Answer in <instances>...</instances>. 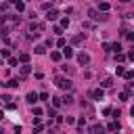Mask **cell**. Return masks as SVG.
I'll use <instances>...</instances> for the list:
<instances>
[{
    "label": "cell",
    "instance_id": "cell-29",
    "mask_svg": "<svg viewBox=\"0 0 134 134\" xmlns=\"http://www.w3.org/2000/svg\"><path fill=\"white\" fill-rule=\"evenodd\" d=\"M8 65H13V67H15V65H19V61H17V57H10V59H8Z\"/></svg>",
    "mask_w": 134,
    "mask_h": 134
},
{
    "label": "cell",
    "instance_id": "cell-6",
    "mask_svg": "<svg viewBox=\"0 0 134 134\" xmlns=\"http://www.w3.org/2000/svg\"><path fill=\"white\" fill-rule=\"evenodd\" d=\"M75 52H73V48L71 46H63V50H61V57H65V59H71Z\"/></svg>",
    "mask_w": 134,
    "mask_h": 134
},
{
    "label": "cell",
    "instance_id": "cell-14",
    "mask_svg": "<svg viewBox=\"0 0 134 134\" xmlns=\"http://www.w3.org/2000/svg\"><path fill=\"white\" fill-rule=\"evenodd\" d=\"M17 61H19V63H23V65H27V63H29V52H21Z\"/></svg>",
    "mask_w": 134,
    "mask_h": 134
},
{
    "label": "cell",
    "instance_id": "cell-41",
    "mask_svg": "<svg viewBox=\"0 0 134 134\" xmlns=\"http://www.w3.org/2000/svg\"><path fill=\"white\" fill-rule=\"evenodd\" d=\"M34 113H36V115L40 117V115H42V109H40V107H34Z\"/></svg>",
    "mask_w": 134,
    "mask_h": 134
},
{
    "label": "cell",
    "instance_id": "cell-7",
    "mask_svg": "<svg viewBox=\"0 0 134 134\" xmlns=\"http://www.w3.org/2000/svg\"><path fill=\"white\" fill-rule=\"evenodd\" d=\"M90 134H105V128L100 124H92L90 126Z\"/></svg>",
    "mask_w": 134,
    "mask_h": 134
},
{
    "label": "cell",
    "instance_id": "cell-33",
    "mask_svg": "<svg viewBox=\"0 0 134 134\" xmlns=\"http://www.w3.org/2000/svg\"><path fill=\"white\" fill-rule=\"evenodd\" d=\"M50 8H52L50 2H44V4H42V10H50Z\"/></svg>",
    "mask_w": 134,
    "mask_h": 134
},
{
    "label": "cell",
    "instance_id": "cell-20",
    "mask_svg": "<svg viewBox=\"0 0 134 134\" xmlns=\"http://www.w3.org/2000/svg\"><path fill=\"white\" fill-rule=\"evenodd\" d=\"M132 77H134V71L126 69V71H124V80H126V82H132Z\"/></svg>",
    "mask_w": 134,
    "mask_h": 134
},
{
    "label": "cell",
    "instance_id": "cell-4",
    "mask_svg": "<svg viewBox=\"0 0 134 134\" xmlns=\"http://www.w3.org/2000/svg\"><path fill=\"white\" fill-rule=\"evenodd\" d=\"M77 61H80V65H88L90 63V54L88 52H77Z\"/></svg>",
    "mask_w": 134,
    "mask_h": 134
},
{
    "label": "cell",
    "instance_id": "cell-35",
    "mask_svg": "<svg viewBox=\"0 0 134 134\" xmlns=\"http://www.w3.org/2000/svg\"><path fill=\"white\" fill-rule=\"evenodd\" d=\"M126 38L132 42V40H134V31H126Z\"/></svg>",
    "mask_w": 134,
    "mask_h": 134
},
{
    "label": "cell",
    "instance_id": "cell-2",
    "mask_svg": "<svg viewBox=\"0 0 134 134\" xmlns=\"http://www.w3.org/2000/svg\"><path fill=\"white\" fill-rule=\"evenodd\" d=\"M88 17H90L92 21H96V23H98V21H107V15L98 13L96 8H90V10H88Z\"/></svg>",
    "mask_w": 134,
    "mask_h": 134
},
{
    "label": "cell",
    "instance_id": "cell-18",
    "mask_svg": "<svg viewBox=\"0 0 134 134\" xmlns=\"http://www.w3.org/2000/svg\"><path fill=\"white\" fill-rule=\"evenodd\" d=\"M84 40H86V34H77V36L71 40V44H82Z\"/></svg>",
    "mask_w": 134,
    "mask_h": 134
},
{
    "label": "cell",
    "instance_id": "cell-37",
    "mask_svg": "<svg viewBox=\"0 0 134 134\" xmlns=\"http://www.w3.org/2000/svg\"><path fill=\"white\" fill-rule=\"evenodd\" d=\"M111 115H113V117H119V115H121V111H119V109H113V111H111Z\"/></svg>",
    "mask_w": 134,
    "mask_h": 134
},
{
    "label": "cell",
    "instance_id": "cell-3",
    "mask_svg": "<svg viewBox=\"0 0 134 134\" xmlns=\"http://www.w3.org/2000/svg\"><path fill=\"white\" fill-rule=\"evenodd\" d=\"M103 96H105V90H103V88H94V90H90V98H94V100H103Z\"/></svg>",
    "mask_w": 134,
    "mask_h": 134
},
{
    "label": "cell",
    "instance_id": "cell-40",
    "mask_svg": "<svg viewBox=\"0 0 134 134\" xmlns=\"http://www.w3.org/2000/svg\"><path fill=\"white\" fill-rule=\"evenodd\" d=\"M119 100H128V94L126 92H119Z\"/></svg>",
    "mask_w": 134,
    "mask_h": 134
},
{
    "label": "cell",
    "instance_id": "cell-25",
    "mask_svg": "<svg viewBox=\"0 0 134 134\" xmlns=\"http://www.w3.org/2000/svg\"><path fill=\"white\" fill-rule=\"evenodd\" d=\"M52 105H54V107L59 109V107L63 105V103H61V96H54V98H52Z\"/></svg>",
    "mask_w": 134,
    "mask_h": 134
},
{
    "label": "cell",
    "instance_id": "cell-24",
    "mask_svg": "<svg viewBox=\"0 0 134 134\" xmlns=\"http://www.w3.org/2000/svg\"><path fill=\"white\" fill-rule=\"evenodd\" d=\"M52 34H57V36L61 38V36H63V29H61L59 25H54V27H52Z\"/></svg>",
    "mask_w": 134,
    "mask_h": 134
},
{
    "label": "cell",
    "instance_id": "cell-32",
    "mask_svg": "<svg viewBox=\"0 0 134 134\" xmlns=\"http://www.w3.org/2000/svg\"><path fill=\"white\" fill-rule=\"evenodd\" d=\"M46 113H48V117H57V111H54L52 107H48V111H46Z\"/></svg>",
    "mask_w": 134,
    "mask_h": 134
},
{
    "label": "cell",
    "instance_id": "cell-31",
    "mask_svg": "<svg viewBox=\"0 0 134 134\" xmlns=\"http://www.w3.org/2000/svg\"><path fill=\"white\" fill-rule=\"evenodd\" d=\"M38 98H40V100H48V92H40Z\"/></svg>",
    "mask_w": 134,
    "mask_h": 134
},
{
    "label": "cell",
    "instance_id": "cell-17",
    "mask_svg": "<svg viewBox=\"0 0 134 134\" xmlns=\"http://www.w3.org/2000/svg\"><path fill=\"white\" fill-rule=\"evenodd\" d=\"M13 6H15V10H17V13H23V10H25V4H23V2H19V0H15V2H13Z\"/></svg>",
    "mask_w": 134,
    "mask_h": 134
},
{
    "label": "cell",
    "instance_id": "cell-28",
    "mask_svg": "<svg viewBox=\"0 0 134 134\" xmlns=\"http://www.w3.org/2000/svg\"><path fill=\"white\" fill-rule=\"evenodd\" d=\"M115 61H119V63H124V61H126V54H121V52H119V54H115Z\"/></svg>",
    "mask_w": 134,
    "mask_h": 134
},
{
    "label": "cell",
    "instance_id": "cell-34",
    "mask_svg": "<svg viewBox=\"0 0 134 134\" xmlns=\"http://www.w3.org/2000/svg\"><path fill=\"white\" fill-rule=\"evenodd\" d=\"M8 6H10V4H6V2H2V4H0V10H2V13H4V10H8Z\"/></svg>",
    "mask_w": 134,
    "mask_h": 134
},
{
    "label": "cell",
    "instance_id": "cell-39",
    "mask_svg": "<svg viewBox=\"0 0 134 134\" xmlns=\"http://www.w3.org/2000/svg\"><path fill=\"white\" fill-rule=\"evenodd\" d=\"M124 71H126L124 67H117V69H115V73H117V75H124Z\"/></svg>",
    "mask_w": 134,
    "mask_h": 134
},
{
    "label": "cell",
    "instance_id": "cell-11",
    "mask_svg": "<svg viewBox=\"0 0 134 134\" xmlns=\"http://www.w3.org/2000/svg\"><path fill=\"white\" fill-rule=\"evenodd\" d=\"M36 29H38V31H44V23H36V21H31V23H29V31H36Z\"/></svg>",
    "mask_w": 134,
    "mask_h": 134
},
{
    "label": "cell",
    "instance_id": "cell-30",
    "mask_svg": "<svg viewBox=\"0 0 134 134\" xmlns=\"http://www.w3.org/2000/svg\"><path fill=\"white\" fill-rule=\"evenodd\" d=\"M63 71H65V73H73L75 69H73V67H69V65H63Z\"/></svg>",
    "mask_w": 134,
    "mask_h": 134
},
{
    "label": "cell",
    "instance_id": "cell-16",
    "mask_svg": "<svg viewBox=\"0 0 134 134\" xmlns=\"http://www.w3.org/2000/svg\"><path fill=\"white\" fill-rule=\"evenodd\" d=\"M73 100H75V98H73V96H71L69 92H67V94H65V96L61 98V103H63V105H73Z\"/></svg>",
    "mask_w": 134,
    "mask_h": 134
},
{
    "label": "cell",
    "instance_id": "cell-9",
    "mask_svg": "<svg viewBox=\"0 0 134 134\" xmlns=\"http://www.w3.org/2000/svg\"><path fill=\"white\" fill-rule=\"evenodd\" d=\"M19 73H21V80H23V77H27V75L31 73V67H29V65H21V67H19Z\"/></svg>",
    "mask_w": 134,
    "mask_h": 134
},
{
    "label": "cell",
    "instance_id": "cell-13",
    "mask_svg": "<svg viewBox=\"0 0 134 134\" xmlns=\"http://www.w3.org/2000/svg\"><path fill=\"white\" fill-rule=\"evenodd\" d=\"M107 130H109V132H117V130H119V121H117V119H113V121H109V126H107Z\"/></svg>",
    "mask_w": 134,
    "mask_h": 134
},
{
    "label": "cell",
    "instance_id": "cell-22",
    "mask_svg": "<svg viewBox=\"0 0 134 134\" xmlns=\"http://www.w3.org/2000/svg\"><path fill=\"white\" fill-rule=\"evenodd\" d=\"M50 59H52V61H57V63H59V61H61V59H63V57H61V52H57V50H54V52H50Z\"/></svg>",
    "mask_w": 134,
    "mask_h": 134
},
{
    "label": "cell",
    "instance_id": "cell-10",
    "mask_svg": "<svg viewBox=\"0 0 134 134\" xmlns=\"http://www.w3.org/2000/svg\"><path fill=\"white\" fill-rule=\"evenodd\" d=\"M19 84H21V77H10L4 86H8V88H19Z\"/></svg>",
    "mask_w": 134,
    "mask_h": 134
},
{
    "label": "cell",
    "instance_id": "cell-5",
    "mask_svg": "<svg viewBox=\"0 0 134 134\" xmlns=\"http://www.w3.org/2000/svg\"><path fill=\"white\" fill-rule=\"evenodd\" d=\"M25 100H27L29 105H36V103H38V92H34V90L27 92V94H25Z\"/></svg>",
    "mask_w": 134,
    "mask_h": 134
},
{
    "label": "cell",
    "instance_id": "cell-26",
    "mask_svg": "<svg viewBox=\"0 0 134 134\" xmlns=\"http://www.w3.org/2000/svg\"><path fill=\"white\" fill-rule=\"evenodd\" d=\"M52 44H54V40L52 38H46V42H44V48L48 46V48H52Z\"/></svg>",
    "mask_w": 134,
    "mask_h": 134
},
{
    "label": "cell",
    "instance_id": "cell-38",
    "mask_svg": "<svg viewBox=\"0 0 134 134\" xmlns=\"http://www.w3.org/2000/svg\"><path fill=\"white\" fill-rule=\"evenodd\" d=\"M92 27H94V23H90V21H88V23H84V29H92Z\"/></svg>",
    "mask_w": 134,
    "mask_h": 134
},
{
    "label": "cell",
    "instance_id": "cell-1",
    "mask_svg": "<svg viewBox=\"0 0 134 134\" xmlns=\"http://www.w3.org/2000/svg\"><path fill=\"white\" fill-rule=\"evenodd\" d=\"M54 84H57L61 90H65V92H69V90L73 88V82H71L69 77H63V75H57V77H54Z\"/></svg>",
    "mask_w": 134,
    "mask_h": 134
},
{
    "label": "cell",
    "instance_id": "cell-44",
    "mask_svg": "<svg viewBox=\"0 0 134 134\" xmlns=\"http://www.w3.org/2000/svg\"><path fill=\"white\" fill-rule=\"evenodd\" d=\"M0 134H4V132H2V128H0Z\"/></svg>",
    "mask_w": 134,
    "mask_h": 134
},
{
    "label": "cell",
    "instance_id": "cell-12",
    "mask_svg": "<svg viewBox=\"0 0 134 134\" xmlns=\"http://www.w3.org/2000/svg\"><path fill=\"white\" fill-rule=\"evenodd\" d=\"M109 8H111V4H109V2H100L96 10H98V13H103V15H107V10H109Z\"/></svg>",
    "mask_w": 134,
    "mask_h": 134
},
{
    "label": "cell",
    "instance_id": "cell-43",
    "mask_svg": "<svg viewBox=\"0 0 134 134\" xmlns=\"http://www.w3.org/2000/svg\"><path fill=\"white\" fill-rule=\"evenodd\" d=\"M2 117H4V111H2V109H0V119H2Z\"/></svg>",
    "mask_w": 134,
    "mask_h": 134
},
{
    "label": "cell",
    "instance_id": "cell-19",
    "mask_svg": "<svg viewBox=\"0 0 134 134\" xmlns=\"http://www.w3.org/2000/svg\"><path fill=\"white\" fill-rule=\"evenodd\" d=\"M111 50H115V54H119L124 48H121V44H119V42H113V44H111Z\"/></svg>",
    "mask_w": 134,
    "mask_h": 134
},
{
    "label": "cell",
    "instance_id": "cell-8",
    "mask_svg": "<svg viewBox=\"0 0 134 134\" xmlns=\"http://www.w3.org/2000/svg\"><path fill=\"white\" fill-rule=\"evenodd\" d=\"M54 19H59V10L57 8H50L46 13V21H54Z\"/></svg>",
    "mask_w": 134,
    "mask_h": 134
},
{
    "label": "cell",
    "instance_id": "cell-27",
    "mask_svg": "<svg viewBox=\"0 0 134 134\" xmlns=\"http://www.w3.org/2000/svg\"><path fill=\"white\" fill-rule=\"evenodd\" d=\"M57 46H59V48H63V46H67V44H65V38H63V36H61V38L57 40Z\"/></svg>",
    "mask_w": 134,
    "mask_h": 134
},
{
    "label": "cell",
    "instance_id": "cell-42",
    "mask_svg": "<svg viewBox=\"0 0 134 134\" xmlns=\"http://www.w3.org/2000/svg\"><path fill=\"white\" fill-rule=\"evenodd\" d=\"M75 124H77V126H84V124H86V119H84V117H80V119H75Z\"/></svg>",
    "mask_w": 134,
    "mask_h": 134
},
{
    "label": "cell",
    "instance_id": "cell-36",
    "mask_svg": "<svg viewBox=\"0 0 134 134\" xmlns=\"http://www.w3.org/2000/svg\"><path fill=\"white\" fill-rule=\"evenodd\" d=\"M0 54H2V57H8V54H10V50H8V48H2V50H0Z\"/></svg>",
    "mask_w": 134,
    "mask_h": 134
},
{
    "label": "cell",
    "instance_id": "cell-23",
    "mask_svg": "<svg viewBox=\"0 0 134 134\" xmlns=\"http://www.w3.org/2000/svg\"><path fill=\"white\" fill-rule=\"evenodd\" d=\"M34 52H36V54H44V52H46V48L40 44V46H36V48H34Z\"/></svg>",
    "mask_w": 134,
    "mask_h": 134
},
{
    "label": "cell",
    "instance_id": "cell-21",
    "mask_svg": "<svg viewBox=\"0 0 134 134\" xmlns=\"http://www.w3.org/2000/svg\"><path fill=\"white\" fill-rule=\"evenodd\" d=\"M59 27H61V29H67V27H69V19H67V17H63V19H61V25H59Z\"/></svg>",
    "mask_w": 134,
    "mask_h": 134
},
{
    "label": "cell",
    "instance_id": "cell-15",
    "mask_svg": "<svg viewBox=\"0 0 134 134\" xmlns=\"http://www.w3.org/2000/svg\"><path fill=\"white\" fill-rule=\"evenodd\" d=\"M111 86H113V77H105V80L100 82V88H103V90H105V88H111Z\"/></svg>",
    "mask_w": 134,
    "mask_h": 134
}]
</instances>
